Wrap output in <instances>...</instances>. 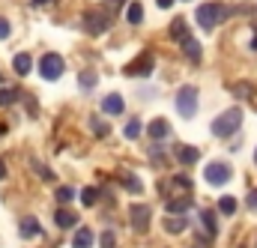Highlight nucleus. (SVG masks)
Masks as SVG:
<instances>
[{"instance_id":"21","label":"nucleus","mask_w":257,"mask_h":248,"mask_svg":"<svg viewBox=\"0 0 257 248\" xmlns=\"http://www.w3.org/2000/svg\"><path fill=\"white\" fill-rule=\"evenodd\" d=\"M123 135H126L128 141H135V138L141 135V120H138V117H132V120L123 126Z\"/></svg>"},{"instance_id":"1","label":"nucleus","mask_w":257,"mask_h":248,"mask_svg":"<svg viewBox=\"0 0 257 248\" xmlns=\"http://www.w3.org/2000/svg\"><path fill=\"white\" fill-rule=\"evenodd\" d=\"M239 126H242V111H239V108H230V111H224L221 117H215L209 129H212L215 138H227V135H233Z\"/></svg>"},{"instance_id":"32","label":"nucleus","mask_w":257,"mask_h":248,"mask_svg":"<svg viewBox=\"0 0 257 248\" xmlns=\"http://www.w3.org/2000/svg\"><path fill=\"white\" fill-rule=\"evenodd\" d=\"M30 165H33V168H36V171H39V174H42V177H45V180H51V174H48V171H45V168H42V165H39V162H36V159H33V162H30Z\"/></svg>"},{"instance_id":"37","label":"nucleus","mask_w":257,"mask_h":248,"mask_svg":"<svg viewBox=\"0 0 257 248\" xmlns=\"http://www.w3.org/2000/svg\"><path fill=\"white\" fill-rule=\"evenodd\" d=\"M45 3H51V0H33V6H45Z\"/></svg>"},{"instance_id":"3","label":"nucleus","mask_w":257,"mask_h":248,"mask_svg":"<svg viewBox=\"0 0 257 248\" xmlns=\"http://www.w3.org/2000/svg\"><path fill=\"white\" fill-rule=\"evenodd\" d=\"M177 111H180V117L192 120L194 111H197V87H192V84L180 87V93H177Z\"/></svg>"},{"instance_id":"15","label":"nucleus","mask_w":257,"mask_h":248,"mask_svg":"<svg viewBox=\"0 0 257 248\" xmlns=\"http://www.w3.org/2000/svg\"><path fill=\"white\" fill-rule=\"evenodd\" d=\"M177 159H180L183 165H194V162L200 159V150H194V147H180V150H177Z\"/></svg>"},{"instance_id":"8","label":"nucleus","mask_w":257,"mask_h":248,"mask_svg":"<svg viewBox=\"0 0 257 248\" xmlns=\"http://www.w3.org/2000/svg\"><path fill=\"white\" fill-rule=\"evenodd\" d=\"M153 66H156V63H153V54H141L135 63H128L123 72H126V75H150Z\"/></svg>"},{"instance_id":"17","label":"nucleus","mask_w":257,"mask_h":248,"mask_svg":"<svg viewBox=\"0 0 257 248\" xmlns=\"http://www.w3.org/2000/svg\"><path fill=\"white\" fill-rule=\"evenodd\" d=\"M126 21L128 24H141V21H144V6H141V3H128Z\"/></svg>"},{"instance_id":"16","label":"nucleus","mask_w":257,"mask_h":248,"mask_svg":"<svg viewBox=\"0 0 257 248\" xmlns=\"http://www.w3.org/2000/svg\"><path fill=\"white\" fill-rule=\"evenodd\" d=\"M90 245H93V230L81 227V230L75 233V239H72V248H90Z\"/></svg>"},{"instance_id":"34","label":"nucleus","mask_w":257,"mask_h":248,"mask_svg":"<svg viewBox=\"0 0 257 248\" xmlns=\"http://www.w3.org/2000/svg\"><path fill=\"white\" fill-rule=\"evenodd\" d=\"M114 245V236H111V233H105V236H102V248H111Z\"/></svg>"},{"instance_id":"26","label":"nucleus","mask_w":257,"mask_h":248,"mask_svg":"<svg viewBox=\"0 0 257 248\" xmlns=\"http://www.w3.org/2000/svg\"><path fill=\"white\" fill-rule=\"evenodd\" d=\"M78 81H81V87H84V90H90V87L96 84V72H90V69H87V72H81V78H78Z\"/></svg>"},{"instance_id":"6","label":"nucleus","mask_w":257,"mask_h":248,"mask_svg":"<svg viewBox=\"0 0 257 248\" xmlns=\"http://www.w3.org/2000/svg\"><path fill=\"white\" fill-rule=\"evenodd\" d=\"M84 27L90 33H105L111 27V18H108V12H84Z\"/></svg>"},{"instance_id":"35","label":"nucleus","mask_w":257,"mask_h":248,"mask_svg":"<svg viewBox=\"0 0 257 248\" xmlns=\"http://www.w3.org/2000/svg\"><path fill=\"white\" fill-rule=\"evenodd\" d=\"M156 3H159V9H171L174 6V0H156Z\"/></svg>"},{"instance_id":"20","label":"nucleus","mask_w":257,"mask_h":248,"mask_svg":"<svg viewBox=\"0 0 257 248\" xmlns=\"http://www.w3.org/2000/svg\"><path fill=\"white\" fill-rule=\"evenodd\" d=\"M171 36H174L177 42H183V39L189 36V30H186V21H183V18H177V21L171 24Z\"/></svg>"},{"instance_id":"24","label":"nucleus","mask_w":257,"mask_h":248,"mask_svg":"<svg viewBox=\"0 0 257 248\" xmlns=\"http://www.w3.org/2000/svg\"><path fill=\"white\" fill-rule=\"evenodd\" d=\"M200 218H203V224H206V233L212 236V233L218 230V224H215V215H212V212L206 209V212H200Z\"/></svg>"},{"instance_id":"11","label":"nucleus","mask_w":257,"mask_h":248,"mask_svg":"<svg viewBox=\"0 0 257 248\" xmlns=\"http://www.w3.org/2000/svg\"><path fill=\"white\" fill-rule=\"evenodd\" d=\"M147 132H150V138H153V141H165V138L171 135V126H168V120H153Z\"/></svg>"},{"instance_id":"2","label":"nucleus","mask_w":257,"mask_h":248,"mask_svg":"<svg viewBox=\"0 0 257 248\" xmlns=\"http://www.w3.org/2000/svg\"><path fill=\"white\" fill-rule=\"evenodd\" d=\"M224 15H227V9H224L221 3H215V0H212V3H203V6H200V9L194 12L197 24H200L203 30H212V27H215V24H218V21H221Z\"/></svg>"},{"instance_id":"38","label":"nucleus","mask_w":257,"mask_h":248,"mask_svg":"<svg viewBox=\"0 0 257 248\" xmlns=\"http://www.w3.org/2000/svg\"><path fill=\"white\" fill-rule=\"evenodd\" d=\"M251 48H257V33H254V39H251Z\"/></svg>"},{"instance_id":"25","label":"nucleus","mask_w":257,"mask_h":248,"mask_svg":"<svg viewBox=\"0 0 257 248\" xmlns=\"http://www.w3.org/2000/svg\"><path fill=\"white\" fill-rule=\"evenodd\" d=\"M90 126H93V132H96L99 138H108V135H111V129H108V123H102L99 117H93V120H90Z\"/></svg>"},{"instance_id":"9","label":"nucleus","mask_w":257,"mask_h":248,"mask_svg":"<svg viewBox=\"0 0 257 248\" xmlns=\"http://www.w3.org/2000/svg\"><path fill=\"white\" fill-rule=\"evenodd\" d=\"M123 96H117V93H111V96H105L102 99V111L105 114H111V117H117V114H123Z\"/></svg>"},{"instance_id":"30","label":"nucleus","mask_w":257,"mask_h":248,"mask_svg":"<svg viewBox=\"0 0 257 248\" xmlns=\"http://www.w3.org/2000/svg\"><path fill=\"white\" fill-rule=\"evenodd\" d=\"M123 3H126V0H108V3H105V12L111 15V12H117V9H120Z\"/></svg>"},{"instance_id":"4","label":"nucleus","mask_w":257,"mask_h":248,"mask_svg":"<svg viewBox=\"0 0 257 248\" xmlns=\"http://www.w3.org/2000/svg\"><path fill=\"white\" fill-rule=\"evenodd\" d=\"M230 177H233V171H230V165H224V162H209L206 171H203V180H206L209 186H224Z\"/></svg>"},{"instance_id":"22","label":"nucleus","mask_w":257,"mask_h":248,"mask_svg":"<svg viewBox=\"0 0 257 248\" xmlns=\"http://www.w3.org/2000/svg\"><path fill=\"white\" fill-rule=\"evenodd\" d=\"M186 209H189V197H183V200L171 197V200H168V212H177V215H183Z\"/></svg>"},{"instance_id":"18","label":"nucleus","mask_w":257,"mask_h":248,"mask_svg":"<svg viewBox=\"0 0 257 248\" xmlns=\"http://www.w3.org/2000/svg\"><path fill=\"white\" fill-rule=\"evenodd\" d=\"M165 230H168V233H183V230H186V218H183V215H180V218H174V215L165 218Z\"/></svg>"},{"instance_id":"27","label":"nucleus","mask_w":257,"mask_h":248,"mask_svg":"<svg viewBox=\"0 0 257 248\" xmlns=\"http://www.w3.org/2000/svg\"><path fill=\"white\" fill-rule=\"evenodd\" d=\"M18 99V93L15 90H0V108H6V105H12Z\"/></svg>"},{"instance_id":"12","label":"nucleus","mask_w":257,"mask_h":248,"mask_svg":"<svg viewBox=\"0 0 257 248\" xmlns=\"http://www.w3.org/2000/svg\"><path fill=\"white\" fill-rule=\"evenodd\" d=\"M54 221H57V227H75V224H78V215H75L72 209L57 206V212H54Z\"/></svg>"},{"instance_id":"40","label":"nucleus","mask_w":257,"mask_h":248,"mask_svg":"<svg viewBox=\"0 0 257 248\" xmlns=\"http://www.w3.org/2000/svg\"><path fill=\"white\" fill-rule=\"evenodd\" d=\"M254 162H257V150H254Z\"/></svg>"},{"instance_id":"23","label":"nucleus","mask_w":257,"mask_h":248,"mask_svg":"<svg viewBox=\"0 0 257 248\" xmlns=\"http://www.w3.org/2000/svg\"><path fill=\"white\" fill-rule=\"evenodd\" d=\"M218 212L233 215V212H236V200H233V197H221V200H218Z\"/></svg>"},{"instance_id":"5","label":"nucleus","mask_w":257,"mask_h":248,"mask_svg":"<svg viewBox=\"0 0 257 248\" xmlns=\"http://www.w3.org/2000/svg\"><path fill=\"white\" fill-rule=\"evenodd\" d=\"M63 69H66V63H63L60 54H45L42 63H39V72H42L45 81H57V78L63 75Z\"/></svg>"},{"instance_id":"31","label":"nucleus","mask_w":257,"mask_h":248,"mask_svg":"<svg viewBox=\"0 0 257 248\" xmlns=\"http://www.w3.org/2000/svg\"><path fill=\"white\" fill-rule=\"evenodd\" d=\"M0 39H9V21L0 18Z\"/></svg>"},{"instance_id":"39","label":"nucleus","mask_w":257,"mask_h":248,"mask_svg":"<svg viewBox=\"0 0 257 248\" xmlns=\"http://www.w3.org/2000/svg\"><path fill=\"white\" fill-rule=\"evenodd\" d=\"M3 132H6V126H3V123H0V135H3Z\"/></svg>"},{"instance_id":"19","label":"nucleus","mask_w":257,"mask_h":248,"mask_svg":"<svg viewBox=\"0 0 257 248\" xmlns=\"http://www.w3.org/2000/svg\"><path fill=\"white\" fill-rule=\"evenodd\" d=\"M123 186H126L132 194H141V191H144V183H141L135 174H123Z\"/></svg>"},{"instance_id":"29","label":"nucleus","mask_w":257,"mask_h":248,"mask_svg":"<svg viewBox=\"0 0 257 248\" xmlns=\"http://www.w3.org/2000/svg\"><path fill=\"white\" fill-rule=\"evenodd\" d=\"M72 194H75V191H72L69 186H60V188H57V200H60V203H66V200H72Z\"/></svg>"},{"instance_id":"14","label":"nucleus","mask_w":257,"mask_h":248,"mask_svg":"<svg viewBox=\"0 0 257 248\" xmlns=\"http://www.w3.org/2000/svg\"><path fill=\"white\" fill-rule=\"evenodd\" d=\"M12 66H15V72L18 75H30V69H33V60H30V54H15V60H12Z\"/></svg>"},{"instance_id":"10","label":"nucleus","mask_w":257,"mask_h":248,"mask_svg":"<svg viewBox=\"0 0 257 248\" xmlns=\"http://www.w3.org/2000/svg\"><path fill=\"white\" fill-rule=\"evenodd\" d=\"M180 45H183V51H186V57H189V60H192V63H200V54H203V51H200V42H197L194 36H186Z\"/></svg>"},{"instance_id":"13","label":"nucleus","mask_w":257,"mask_h":248,"mask_svg":"<svg viewBox=\"0 0 257 248\" xmlns=\"http://www.w3.org/2000/svg\"><path fill=\"white\" fill-rule=\"evenodd\" d=\"M39 233H42V227H39L36 218H30V215L21 218V236H24V239H33V236H39Z\"/></svg>"},{"instance_id":"36","label":"nucleus","mask_w":257,"mask_h":248,"mask_svg":"<svg viewBox=\"0 0 257 248\" xmlns=\"http://www.w3.org/2000/svg\"><path fill=\"white\" fill-rule=\"evenodd\" d=\"M6 177V165H3V159H0V180Z\"/></svg>"},{"instance_id":"33","label":"nucleus","mask_w":257,"mask_h":248,"mask_svg":"<svg viewBox=\"0 0 257 248\" xmlns=\"http://www.w3.org/2000/svg\"><path fill=\"white\" fill-rule=\"evenodd\" d=\"M248 206L257 212V188H254V191H248Z\"/></svg>"},{"instance_id":"7","label":"nucleus","mask_w":257,"mask_h":248,"mask_svg":"<svg viewBox=\"0 0 257 248\" xmlns=\"http://www.w3.org/2000/svg\"><path fill=\"white\" fill-rule=\"evenodd\" d=\"M128 218H132L135 230H138V233H144V230L150 227V206H144V203L128 206Z\"/></svg>"},{"instance_id":"28","label":"nucleus","mask_w":257,"mask_h":248,"mask_svg":"<svg viewBox=\"0 0 257 248\" xmlns=\"http://www.w3.org/2000/svg\"><path fill=\"white\" fill-rule=\"evenodd\" d=\"M96 197H99V194H96V188H84V191H81L84 206H93V203H96Z\"/></svg>"}]
</instances>
